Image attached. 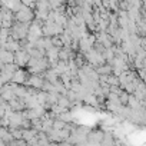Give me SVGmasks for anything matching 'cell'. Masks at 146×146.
Instances as JSON below:
<instances>
[{
  "mask_svg": "<svg viewBox=\"0 0 146 146\" xmlns=\"http://www.w3.org/2000/svg\"><path fill=\"white\" fill-rule=\"evenodd\" d=\"M29 83H30V85H33V86H36V88L42 85V82H40V79H39V78H32V79L29 80Z\"/></svg>",
  "mask_w": 146,
  "mask_h": 146,
  "instance_id": "obj_5",
  "label": "cell"
},
{
  "mask_svg": "<svg viewBox=\"0 0 146 146\" xmlns=\"http://www.w3.org/2000/svg\"><path fill=\"white\" fill-rule=\"evenodd\" d=\"M5 47H6L7 52H10V50H17L19 49V44H17V42H9V43L5 44Z\"/></svg>",
  "mask_w": 146,
  "mask_h": 146,
  "instance_id": "obj_4",
  "label": "cell"
},
{
  "mask_svg": "<svg viewBox=\"0 0 146 146\" xmlns=\"http://www.w3.org/2000/svg\"><path fill=\"white\" fill-rule=\"evenodd\" d=\"M17 19L20 20V22H23V23H26L27 20H30L32 19V12L27 9H25V7H22L20 10H17Z\"/></svg>",
  "mask_w": 146,
  "mask_h": 146,
  "instance_id": "obj_2",
  "label": "cell"
},
{
  "mask_svg": "<svg viewBox=\"0 0 146 146\" xmlns=\"http://www.w3.org/2000/svg\"><path fill=\"white\" fill-rule=\"evenodd\" d=\"M15 62H16V64H20V66L27 64V62H29V54H27L25 50H19V52L16 53V56H15Z\"/></svg>",
  "mask_w": 146,
  "mask_h": 146,
  "instance_id": "obj_1",
  "label": "cell"
},
{
  "mask_svg": "<svg viewBox=\"0 0 146 146\" xmlns=\"http://www.w3.org/2000/svg\"><path fill=\"white\" fill-rule=\"evenodd\" d=\"M12 80H15L16 83H23L26 80V73L23 70H16V73L13 75Z\"/></svg>",
  "mask_w": 146,
  "mask_h": 146,
  "instance_id": "obj_3",
  "label": "cell"
}]
</instances>
